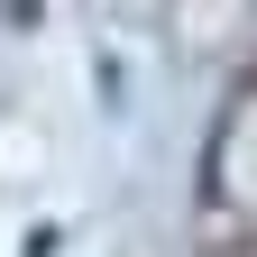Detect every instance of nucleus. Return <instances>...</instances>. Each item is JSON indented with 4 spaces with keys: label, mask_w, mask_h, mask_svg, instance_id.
Here are the masks:
<instances>
[]
</instances>
